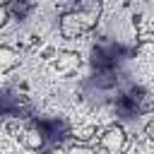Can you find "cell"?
Here are the masks:
<instances>
[{
  "mask_svg": "<svg viewBox=\"0 0 154 154\" xmlns=\"http://www.w3.org/2000/svg\"><path fill=\"white\" fill-rule=\"evenodd\" d=\"M99 17H101L99 2H77L60 17V34L65 38L84 36L99 24Z\"/></svg>",
  "mask_w": 154,
  "mask_h": 154,
  "instance_id": "obj_1",
  "label": "cell"
},
{
  "mask_svg": "<svg viewBox=\"0 0 154 154\" xmlns=\"http://www.w3.org/2000/svg\"><path fill=\"white\" fill-rule=\"evenodd\" d=\"M99 147L106 152V154H125L128 149V135L120 125H111L101 132L99 137Z\"/></svg>",
  "mask_w": 154,
  "mask_h": 154,
  "instance_id": "obj_2",
  "label": "cell"
},
{
  "mask_svg": "<svg viewBox=\"0 0 154 154\" xmlns=\"http://www.w3.org/2000/svg\"><path fill=\"white\" fill-rule=\"evenodd\" d=\"M19 140H22V144H24L26 149H31V152L43 149V147H46V142H48V137H46V132L41 130V125H38V123L26 125V128L19 132Z\"/></svg>",
  "mask_w": 154,
  "mask_h": 154,
  "instance_id": "obj_3",
  "label": "cell"
},
{
  "mask_svg": "<svg viewBox=\"0 0 154 154\" xmlns=\"http://www.w3.org/2000/svg\"><path fill=\"white\" fill-rule=\"evenodd\" d=\"M53 65H55L58 75H72L79 67V55L77 53H58L53 58Z\"/></svg>",
  "mask_w": 154,
  "mask_h": 154,
  "instance_id": "obj_4",
  "label": "cell"
},
{
  "mask_svg": "<svg viewBox=\"0 0 154 154\" xmlns=\"http://www.w3.org/2000/svg\"><path fill=\"white\" fill-rule=\"evenodd\" d=\"M17 63H19V53L12 46H0V75L14 70Z\"/></svg>",
  "mask_w": 154,
  "mask_h": 154,
  "instance_id": "obj_5",
  "label": "cell"
},
{
  "mask_svg": "<svg viewBox=\"0 0 154 154\" xmlns=\"http://www.w3.org/2000/svg\"><path fill=\"white\" fill-rule=\"evenodd\" d=\"M5 7H7V14H10V17L14 14V17L22 19V17H26V12H29L34 5H29V2H7Z\"/></svg>",
  "mask_w": 154,
  "mask_h": 154,
  "instance_id": "obj_6",
  "label": "cell"
},
{
  "mask_svg": "<svg viewBox=\"0 0 154 154\" xmlns=\"http://www.w3.org/2000/svg\"><path fill=\"white\" fill-rule=\"evenodd\" d=\"M7 19H10V14H7V7H5V5H0V29L7 24Z\"/></svg>",
  "mask_w": 154,
  "mask_h": 154,
  "instance_id": "obj_7",
  "label": "cell"
}]
</instances>
